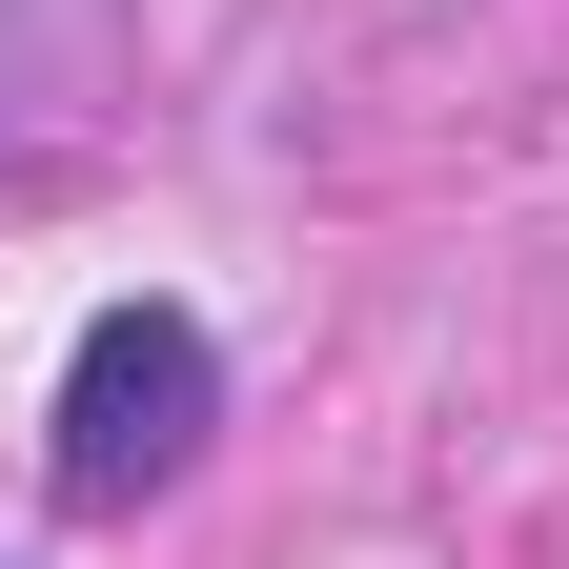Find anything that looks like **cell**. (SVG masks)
<instances>
[{
  "instance_id": "cell-1",
  "label": "cell",
  "mask_w": 569,
  "mask_h": 569,
  "mask_svg": "<svg viewBox=\"0 0 569 569\" xmlns=\"http://www.w3.org/2000/svg\"><path fill=\"white\" fill-rule=\"evenodd\" d=\"M203 427H224L203 326H183V306H102L82 367H61V488H82V509H142V488L203 468Z\"/></svg>"
}]
</instances>
